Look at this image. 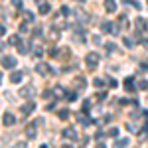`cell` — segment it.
Segmentation results:
<instances>
[{"label":"cell","mask_w":148,"mask_h":148,"mask_svg":"<svg viewBox=\"0 0 148 148\" xmlns=\"http://www.w3.org/2000/svg\"><path fill=\"white\" fill-rule=\"evenodd\" d=\"M99 59H101V56H99L97 51H89V53L85 56V63H87L89 69H95L97 65H99Z\"/></svg>","instance_id":"1"},{"label":"cell","mask_w":148,"mask_h":148,"mask_svg":"<svg viewBox=\"0 0 148 148\" xmlns=\"http://www.w3.org/2000/svg\"><path fill=\"white\" fill-rule=\"evenodd\" d=\"M34 95H36V89L32 85H26V87L20 89V97H24V99H30V97H34Z\"/></svg>","instance_id":"2"},{"label":"cell","mask_w":148,"mask_h":148,"mask_svg":"<svg viewBox=\"0 0 148 148\" xmlns=\"http://www.w3.org/2000/svg\"><path fill=\"white\" fill-rule=\"evenodd\" d=\"M134 26H136L138 34H144V32L148 30V22L144 20V18H136V20H134Z\"/></svg>","instance_id":"3"},{"label":"cell","mask_w":148,"mask_h":148,"mask_svg":"<svg viewBox=\"0 0 148 148\" xmlns=\"http://www.w3.org/2000/svg\"><path fill=\"white\" fill-rule=\"evenodd\" d=\"M36 126H38V121L36 123H30V125L26 126V136H28V140H34L36 138Z\"/></svg>","instance_id":"4"},{"label":"cell","mask_w":148,"mask_h":148,"mask_svg":"<svg viewBox=\"0 0 148 148\" xmlns=\"http://www.w3.org/2000/svg\"><path fill=\"white\" fill-rule=\"evenodd\" d=\"M63 138H69V140H77L79 138V132L75 128H65L63 130Z\"/></svg>","instance_id":"5"},{"label":"cell","mask_w":148,"mask_h":148,"mask_svg":"<svg viewBox=\"0 0 148 148\" xmlns=\"http://www.w3.org/2000/svg\"><path fill=\"white\" fill-rule=\"evenodd\" d=\"M2 65H4L6 69L16 67V59H14L12 56H4V57H2Z\"/></svg>","instance_id":"6"},{"label":"cell","mask_w":148,"mask_h":148,"mask_svg":"<svg viewBox=\"0 0 148 148\" xmlns=\"http://www.w3.org/2000/svg\"><path fill=\"white\" fill-rule=\"evenodd\" d=\"M2 123H4V126H12L14 123H16V116L12 113H4V116H2Z\"/></svg>","instance_id":"7"},{"label":"cell","mask_w":148,"mask_h":148,"mask_svg":"<svg viewBox=\"0 0 148 148\" xmlns=\"http://www.w3.org/2000/svg\"><path fill=\"white\" fill-rule=\"evenodd\" d=\"M36 71H38L40 75H44V77H46V75H49V65H47V63H38Z\"/></svg>","instance_id":"8"},{"label":"cell","mask_w":148,"mask_h":148,"mask_svg":"<svg viewBox=\"0 0 148 148\" xmlns=\"http://www.w3.org/2000/svg\"><path fill=\"white\" fill-rule=\"evenodd\" d=\"M34 107H36V105H34V101L26 103V105H24V107H22V116H26V114H30V113H32V111H34Z\"/></svg>","instance_id":"9"},{"label":"cell","mask_w":148,"mask_h":148,"mask_svg":"<svg viewBox=\"0 0 148 148\" xmlns=\"http://www.w3.org/2000/svg\"><path fill=\"white\" fill-rule=\"evenodd\" d=\"M75 16H77V22H81V24L89 22V16H87V14H83V10H81V8L75 12Z\"/></svg>","instance_id":"10"},{"label":"cell","mask_w":148,"mask_h":148,"mask_svg":"<svg viewBox=\"0 0 148 148\" xmlns=\"http://www.w3.org/2000/svg\"><path fill=\"white\" fill-rule=\"evenodd\" d=\"M105 10L107 12H114L116 10V2H114V0H105Z\"/></svg>","instance_id":"11"},{"label":"cell","mask_w":148,"mask_h":148,"mask_svg":"<svg viewBox=\"0 0 148 148\" xmlns=\"http://www.w3.org/2000/svg\"><path fill=\"white\" fill-rule=\"evenodd\" d=\"M22 77H24L22 71H14V73L10 75V81H12V83H20V81H22Z\"/></svg>","instance_id":"12"},{"label":"cell","mask_w":148,"mask_h":148,"mask_svg":"<svg viewBox=\"0 0 148 148\" xmlns=\"http://www.w3.org/2000/svg\"><path fill=\"white\" fill-rule=\"evenodd\" d=\"M125 89L126 91H134V79L132 77H126L125 79Z\"/></svg>","instance_id":"13"},{"label":"cell","mask_w":148,"mask_h":148,"mask_svg":"<svg viewBox=\"0 0 148 148\" xmlns=\"http://www.w3.org/2000/svg\"><path fill=\"white\" fill-rule=\"evenodd\" d=\"M49 10H51V6L47 2H42L40 4V14H49Z\"/></svg>","instance_id":"14"},{"label":"cell","mask_w":148,"mask_h":148,"mask_svg":"<svg viewBox=\"0 0 148 148\" xmlns=\"http://www.w3.org/2000/svg\"><path fill=\"white\" fill-rule=\"evenodd\" d=\"M49 38H51L53 42H56V40H59V30H56V28H51V30H49Z\"/></svg>","instance_id":"15"},{"label":"cell","mask_w":148,"mask_h":148,"mask_svg":"<svg viewBox=\"0 0 148 148\" xmlns=\"http://www.w3.org/2000/svg\"><path fill=\"white\" fill-rule=\"evenodd\" d=\"M63 99H65V101H75V91H67L65 93V95H63Z\"/></svg>","instance_id":"16"},{"label":"cell","mask_w":148,"mask_h":148,"mask_svg":"<svg viewBox=\"0 0 148 148\" xmlns=\"http://www.w3.org/2000/svg\"><path fill=\"white\" fill-rule=\"evenodd\" d=\"M16 46H18V51H20V53H28V46H26L24 42H18Z\"/></svg>","instance_id":"17"},{"label":"cell","mask_w":148,"mask_h":148,"mask_svg":"<svg viewBox=\"0 0 148 148\" xmlns=\"http://www.w3.org/2000/svg\"><path fill=\"white\" fill-rule=\"evenodd\" d=\"M77 121H79L81 125H85V126L91 125V119H87V116H81V114H77Z\"/></svg>","instance_id":"18"},{"label":"cell","mask_w":148,"mask_h":148,"mask_svg":"<svg viewBox=\"0 0 148 148\" xmlns=\"http://www.w3.org/2000/svg\"><path fill=\"white\" fill-rule=\"evenodd\" d=\"M105 49H107V51H109V53H114V51H116V46H114V44H111V42H109V44H105Z\"/></svg>","instance_id":"19"},{"label":"cell","mask_w":148,"mask_h":148,"mask_svg":"<svg viewBox=\"0 0 148 148\" xmlns=\"http://www.w3.org/2000/svg\"><path fill=\"white\" fill-rule=\"evenodd\" d=\"M128 144V138H119V140H114V146H126Z\"/></svg>","instance_id":"20"},{"label":"cell","mask_w":148,"mask_h":148,"mask_svg":"<svg viewBox=\"0 0 148 148\" xmlns=\"http://www.w3.org/2000/svg\"><path fill=\"white\" fill-rule=\"evenodd\" d=\"M24 14V18H26V20H28V22H34V14H32V12H28V10H24L22 12Z\"/></svg>","instance_id":"21"},{"label":"cell","mask_w":148,"mask_h":148,"mask_svg":"<svg viewBox=\"0 0 148 148\" xmlns=\"http://www.w3.org/2000/svg\"><path fill=\"white\" fill-rule=\"evenodd\" d=\"M119 24H121L123 28H126V26H128V22H126V16H125V14H121V16H119Z\"/></svg>","instance_id":"22"},{"label":"cell","mask_w":148,"mask_h":148,"mask_svg":"<svg viewBox=\"0 0 148 148\" xmlns=\"http://www.w3.org/2000/svg\"><path fill=\"white\" fill-rule=\"evenodd\" d=\"M107 134H109V136H119V128H116V126L109 128V130H107Z\"/></svg>","instance_id":"23"},{"label":"cell","mask_w":148,"mask_h":148,"mask_svg":"<svg viewBox=\"0 0 148 148\" xmlns=\"http://www.w3.org/2000/svg\"><path fill=\"white\" fill-rule=\"evenodd\" d=\"M95 99H97V101H105V99H107V93H105V91L97 93V95H95Z\"/></svg>","instance_id":"24"},{"label":"cell","mask_w":148,"mask_h":148,"mask_svg":"<svg viewBox=\"0 0 148 148\" xmlns=\"http://www.w3.org/2000/svg\"><path fill=\"white\" fill-rule=\"evenodd\" d=\"M47 53H49L51 57H57V56H59V49H56V47H49V51H47Z\"/></svg>","instance_id":"25"},{"label":"cell","mask_w":148,"mask_h":148,"mask_svg":"<svg viewBox=\"0 0 148 148\" xmlns=\"http://www.w3.org/2000/svg\"><path fill=\"white\" fill-rule=\"evenodd\" d=\"M34 53H36L38 57L42 56V53H44V49H42V46H34Z\"/></svg>","instance_id":"26"},{"label":"cell","mask_w":148,"mask_h":148,"mask_svg":"<svg viewBox=\"0 0 148 148\" xmlns=\"http://www.w3.org/2000/svg\"><path fill=\"white\" fill-rule=\"evenodd\" d=\"M53 93H56L57 97H63V95H65V93H63V89H61V87H56V89H53Z\"/></svg>","instance_id":"27"},{"label":"cell","mask_w":148,"mask_h":148,"mask_svg":"<svg viewBox=\"0 0 148 148\" xmlns=\"http://www.w3.org/2000/svg\"><path fill=\"white\" fill-rule=\"evenodd\" d=\"M69 114H71V113H69V111H65V109H63V111H59V119H67Z\"/></svg>","instance_id":"28"},{"label":"cell","mask_w":148,"mask_h":148,"mask_svg":"<svg viewBox=\"0 0 148 148\" xmlns=\"http://www.w3.org/2000/svg\"><path fill=\"white\" fill-rule=\"evenodd\" d=\"M146 87H148V81H144V79L138 81V89H146Z\"/></svg>","instance_id":"29"},{"label":"cell","mask_w":148,"mask_h":148,"mask_svg":"<svg viewBox=\"0 0 148 148\" xmlns=\"http://www.w3.org/2000/svg\"><path fill=\"white\" fill-rule=\"evenodd\" d=\"M132 44H134V42H132V40L126 36V38H125V46H126V47H132Z\"/></svg>","instance_id":"30"},{"label":"cell","mask_w":148,"mask_h":148,"mask_svg":"<svg viewBox=\"0 0 148 148\" xmlns=\"http://www.w3.org/2000/svg\"><path fill=\"white\" fill-rule=\"evenodd\" d=\"M93 85H95V87H103V79H99V77H97V79L93 81Z\"/></svg>","instance_id":"31"},{"label":"cell","mask_w":148,"mask_h":148,"mask_svg":"<svg viewBox=\"0 0 148 148\" xmlns=\"http://www.w3.org/2000/svg\"><path fill=\"white\" fill-rule=\"evenodd\" d=\"M8 42H10V44H18V42H20V38H18V36H12Z\"/></svg>","instance_id":"32"},{"label":"cell","mask_w":148,"mask_h":148,"mask_svg":"<svg viewBox=\"0 0 148 148\" xmlns=\"http://www.w3.org/2000/svg\"><path fill=\"white\" fill-rule=\"evenodd\" d=\"M91 109V101H85L83 103V111H89Z\"/></svg>","instance_id":"33"},{"label":"cell","mask_w":148,"mask_h":148,"mask_svg":"<svg viewBox=\"0 0 148 148\" xmlns=\"http://www.w3.org/2000/svg\"><path fill=\"white\" fill-rule=\"evenodd\" d=\"M109 87H116V81H114V79H109Z\"/></svg>","instance_id":"34"},{"label":"cell","mask_w":148,"mask_h":148,"mask_svg":"<svg viewBox=\"0 0 148 148\" xmlns=\"http://www.w3.org/2000/svg\"><path fill=\"white\" fill-rule=\"evenodd\" d=\"M140 42H142V46L148 47V40H144V38H140Z\"/></svg>","instance_id":"35"},{"label":"cell","mask_w":148,"mask_h":148,"mask_svg":"<svg viewBox=\"0 0 148 148\" xmlns=\"http://www.w3.org/2000/svg\"><path fill=\"white\" fill-rule=\"evenodd\" d=\"M6 34V28H4V26H0V36H4Z\"/></svg>","instance_id":"36"},{"label":"cell","mask_w":148,"mask_h":148,"mask_svg":"<svg viewBox=\"0 0 148 148\" xmlns=\"http://www.w3.org/2000/svg\"><path fill=\"white\" fill-rule=\"evenodd\" d=\"M75 2H85V0H75Z\"/></svg>","instance_id":"37"},{"label":"cell","mask_w":148,"mask_h":148,"mask_svg":"<svg viewBox=\"0 0 148 148\" xmlns=\"http://www.w3.org/2000/svg\"><path fill=\"white\" fill-rule=\"evenodd\" d=\"M0 79H2V73H0Z\"/></svg>","instance_id":"38"},{"label":"cell","mask_w":148,"mask_h":148,"mask_svg":"<svg viewBox=\"0 0 148 148\" xmlns=\"http://www.w3.org/2000/svg\"><path fill=\"white\" fill-rule=\"evenodd\" d=\"M146 2H148V0H146Z\"/></svg>","instance_id":"39"}]
</instances>
